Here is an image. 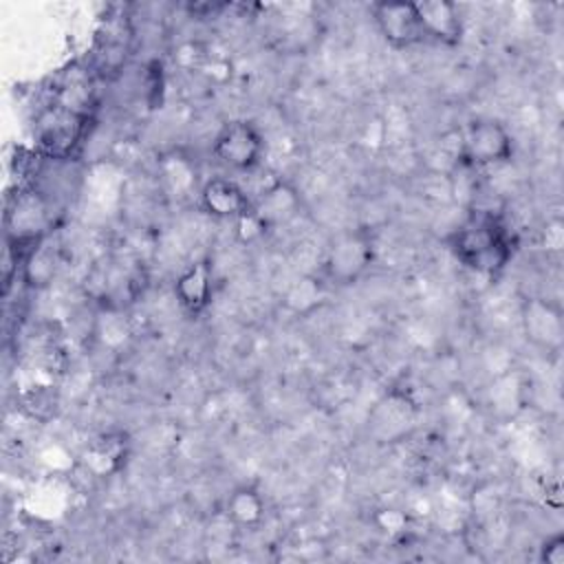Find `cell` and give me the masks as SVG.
<instances>
[{"instance_id": "obj_1", "label": "cell", "mask_w": 564, "mask_h": 564, "mask_svg": "<svg viewBox=\"0 0 564 564\" xmlns=\"http://www.w3.org/2000/svg\"><path fill=\"white\" fill-rule=\"evenodd\" d=\"M447 249L465 269L480 275H498L513 258L509 229L491 212H471L449 236Z\"/></svg>"}, {"instance_id": "obj_2", "label": "cell", "mask_w": 564, "mask_h": 564, "mask_svg": "<svg viewBox=\"0 0 564 564\" xmlns=\"http://www.w3.org/2000/svg\"><path fill=\"white\" fill-rule=\"evenodd\" d=\"M375 234L368 227H348L328 240L319 275L328 286L346 289L366 278L375 264Z\"/></svg>"}, {"instance_id": "obj_3", "label": "cell", "mask_w": 564, "mask_h": 564, "mask_svg": "<svg viewBox=\"0 0 564 564\" xmlns=\"http://www.w3.org/2000/svg\"><path fill=\"white\" fill-rule=\"evenodd\" d=\"M456 163L469 170H485L511 163L516 141L511 130L494 117H474L458 132Z\"/></svg>"}, {"instance_id": "obj_4", "label": "cell", "mask_w": 564, "mask_h": 564, "mask_svg": "<svg viewBox=\"0 0 564 564\" xmlns=\"http://www.w3.org/2000/svg\"><path fill=\"white\" fill-rule=\"evenodd\" d=\"M88 115L70 110L57 101H51L44 106L33 123V137L46 159H70V154L79 148L84 134Z\"/></svg>"}, {"instance_id": "obj_5", "label": "cell", "mask_w": 564, "mask_h": 564, "mask_svg": "<svg viewBox=\"0 0 564 564\" xmlns=\"http://www.w3.org/2000/svg\"><path fill=\"white\" fill-rule=\"evenodd\" d=\"M48 200L35 187H18L7 198L4 207V234L7 242L31 247L46 238L51 214Z\"/></svg>"}, {"instance_id": "obj_6", "label": "cell", "mask_w": 564, "mask_h": 564, "mask_svg": "<svg viewBox=\"0 0 564 564\" xmlns=\"http://www.w3.org/2000/svg\"><path fill=\"white\" fill-rule=\"evenodd\" d=\"M212 154L231 172H253L264 156V137L253 121L234 119L216 132Z\"/></svg>"}, {"instance_id": "obj_7", "label": "cell", "mask_w": 564, "mask_h": 564, "mask_svg": "<svg viewBox=\"0 0 564 564\" xmlns=\"http://www.w3.org/2000/svg\"><path fill=\"white\" fill-rule=\"evenodd\" d=\"M524 339L542 355H560L564 346V311L557 300L529 295L520 304Z\"/></svg>"}, {"instance_id": "obj_8", "label": "cell", "mask_w": 564, "mask_h": 564, "mask_svg": "<svg viewBox=\"0 0 564 564\" xmlns=\"http://www.w3.org/2000/svg\"><path fill=\"white\" fill-rule=\"evenodd\" d=\"M370 15L381 40L397 51L412 48L416 44L427 42L414 2H405V0L372 2Z\"/></svg>"}, {"instance_id": "obj_9", "label": "cell", "mask_w": 564, "mask_h": 564, "mask_svg": "<svg viewBox=\"0 0 564 564\" xmlns=\"http://www.w3.org/2000/svg\"><path fill=\"white\" fill-rule=\"evenodd\" d=\"M304 212L302 192L284 178L273 181L253 198L251 218L260 227V231H271L286 227Z\"/></svg>"}, {"instance_id": "obj_10", "label": "cell", "mask_w": 564, "mask_h": 564, "mask_svg": "<svg viewBox=\"0 0 564 564\" xmlns=\"http://www.w3.org/2000/svg\"><path fill=\"white\" fill-rule=\"evenodd\" d=\"M198 207L216 220H242L253 212V196L229 176H212L198 189Z\"/></svg>"}, {"instance_id": "obj_11", "label": "cell", "mask_w": 564, "mask_h": 564, "mask_svg": "<svg viewBox=\"0 0 564 564\" xmlns=\"http://www.w3.org/2000/svg\"><path fill=\"white\" fill-rule=\"evenodd\" d=\"M176 304L187 315H200L214 300V267L209 260H196L187 264L172 286Z\"/></svg>"}, {"instance_id": "obj_12", "label": "cell", "mask_w": 564, "mask_h": 564, "mask_svg": "<svg viewBox=\"0 0 564 564\" xmlns=\"http://www.w3.org/2000/svg\"><path fill=\"white\" fill-rule=\"evenodd\" d=\"M414 4L427 40L443 46H456L463 40L465 22L458 4L449 0H416Z\"/></svg>"}, {"instance_id": "obj_13", "label": "cell", "mask_w": 564, "mask_h": 564, "mask_svg": "<svg viewBox=\"0 0 564 564\" xmlns=\"http://www.w3.org/2000/svg\"><path fill=\"white\" fill-rule=\"evenodd\" d=\"M223 513L234 527L256 529L267 518V500L256 487L240 485L225 498Z\"/></svg>"}, {"instance_id": "obj_14", "label": "cell", "mask_w": 564, "mask_h": 564, "mask_svg": "<svg viewBox=\"0 0 564 564\" xmlns=\"http://www.w3.org/2000/svg\"><path fill=\"white\" fill-rule=\"evenodd\" d=\"M328 284L324 282V278L319 273H306L295 278L289 289L284 291V306L295 313V315H306L311 311H315L324 297H326Z\"/></svg>"}, {"instance_id": "obj_15", "label": "cell", "mask_w": 564, "mask_h": 564, "mask_svg": "<svg viewBox=\"0 0 564 564\" xmlns=\"http://www.w3.org/2000/svg\"><path fill=\"white\" fill-rule=\"evenodd\" d=\"M538 560L542 564H564V533H549L538 546Z\"/></svg>"}]
</instances>
